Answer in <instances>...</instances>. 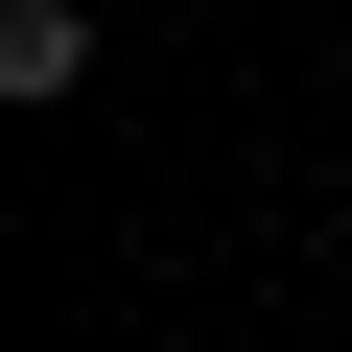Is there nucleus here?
<instances>
[{
  "mask_svg": "<svg viewBox=\"0 0 352 352\" xmlns=\"http://www.w3.org/2000/svg\"><path fill=\"white\" fill-rule=\"evenodd\" d=\"M0 94H24V118L94 94V0H0Z\"/></svg>",
  "mask_w": 352,
  "mask_h": 352,
  "instance_id": "f257e3e1",
  "label": "nucleus"
}]
</instances>
